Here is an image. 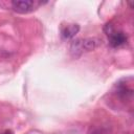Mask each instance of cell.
I'll use <instances>...</instances> for the list:
<instances>
[{
	"label": "cell",
	"mask_w": 134,
	"mask_h": 134,
	"mask_svg": "<svg viewBox=\"0 0 134 134\" xmlns=\"http://www.w3.org/2000/svg\"><path fill=\"white\" fill-rule=\"evenodd\" d=\"M98 41L96 39H79L71 43L70 45V53L77 58L84 51H91L97 47Z\"/></svg>",
	"instance_id": "6da1fadb"
},
{
	"label": "cell",
	"mask_w": 134,
	"mask_h": 134,
	"mask_svg": "<svg viewBox=\"0 0 134 134\" xmlns=\"http://www.w3.org/2000/svg\"><path fill=\"white\" fill-rule=\"evenodd\" d=\"M104 30H105L106 36L108 37L109 44L112 47H120V46L127 44V42H128L127 35L121 30H116L111 23L106 24L104 27Z\"/></svg>",
	"instance_id": "7a4b0ae2"
},
{
	"label": "cell",
	"mask_w": 134,
	"mask_h": 134,
	"mask_svg": "<svg viewBox=\"0 0 134 134\" xmlns=\"http://www.w3.org/2000/svg\"><path fill=\"white\" fill-rule=\"evenodd\" d=\"M41 2L34 0H14L10 2L12 8L18 14H28L36 10Z\"/></svg>",
	"instance_id": "3957f363"
},
{
	"label": "cell",
	"mask_w": 134,
	"mask_h": 134,
	"mask_svg": "<svg viewBox=\"0 0 134 134\" xmlns=\"http://www.w3.org/2000/svg\"><path fill=\"white\" fill-rule=\"evenodd\" d=\"M79 31H80V26L77 24H68L62 28L61 36L64 40H70L74 38Z\"/></svg>",
	"instance_id": "277c9868"
},
{
	"label": "cell",
	"mask_w": 134,
	"mask_h": 134,
	"mask_svg": "<svg viewBox=\"0 0 134 134\" xmlns=\"http://www.w3.org/2000/svg\"><path fill=\"white\" fill-rule=\"evenodd\" d=\"M116 93H117V95L119 97L126 98L128 95L129 96L132 95V89L128 88L125 83H118V85L116 86Z\"/></svg>",
	"instance_id": "5b68a950"
},
{
	"label": "cell",
	"mask_w": 134,
	"mask_h": 134,
	"mask_svg": "<svg viewBox=\"0 0 134 134\" xmlns=\"http://www.w3.org/2000/svg\"><path fill=\"white\" fill-rule=\"evenodd\" d=\"M2 134H14V132H13L12 130H6V131H4Z\"/></svg>",
	"instance_id": "8992f818"
}]
</instances>
